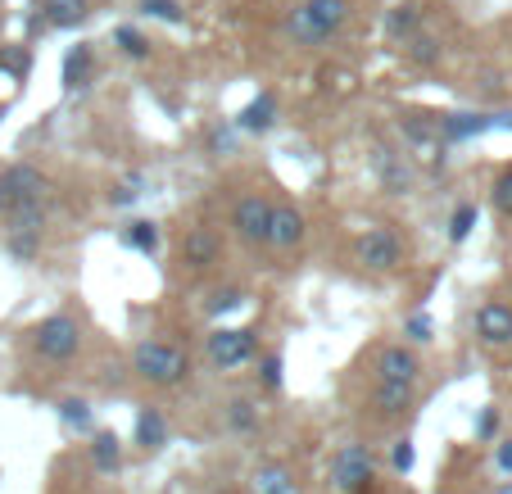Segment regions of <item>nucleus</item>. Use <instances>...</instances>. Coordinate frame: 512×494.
Instances as JSON below:
<instances>
[{
  "label": "nucleus",
  "mask_w": 512,
  "mask_h": 494,
  "mask_svg": "<svg viewBox=\"0 0 512 494\" xmlns=\"http://www.w3.org/2000/svg\"><path fill=\"white\" fill-rule=\"evenodd\" d=\"M349 14H354L349 0H300L281 19V37L295 50H322L349 28Z\"/></svg>",
  "instance_id": "f257e3e1"
},
{
  "label": "nucleus",
  "mask_w": 512,
  "mask_h": 494,
  "mask_svg": "<svg viewBox=\"0 0 512 494\" xmlns=\"http://www.w3.org/2000/svg\"><path fill=\"white\" fill-rule=\"evenodd\" d=\"M132 372L159 390H173L191 377V354L182 345H173V340H141L132 349Z\"/></svg>",
  "instance_id": "f03ea898"
},
{
  "label": "nucleus",
  "mask_w": 512,
  "mask_h": 494,
  "mask_svg": "<svg viewBox=\"0 0 512 494\" xmlns=\"http://www.w3.org/2000/svg\"><path fill=\"white\" fill-rule=\"evenodd\" d=\"M331 490H340V494H377L381 490L372 445L349 440V445H340L336 454H331Z\"/></svg>",
  "instance_id": "7ed1b4c3"
},
{
  "label": "nucleus",
  "mask_w": 512,
  "mask_h": 494,
  "mask_svg": "<svg viewBox=\"0 0 512 494\" xmlns=\"http://www.w3.org/2000/svg\"><path fill=\"white\" fill-rule=\"evenodd\" d=\"M82 349V322L73 313H50L32 327V354L46 363H68Z\"/></svg>",
  "instance_id": "20e7f679"
},
{
  "label": "nucleus",
  "mask_w": 512,
  "mask_h": 494,
  "mask_svg": "<svg viewBox=\"0 0 512 494\" xmlns=\"http://www.w3.org/2000/svg\"><path fill=\"white\" fill-rule=\"evenodd\" d=\"M259 354V340H254L250 327H218L204 340V359H209L213 372H236Z\"/></svg>",
  "instance_id": "39448f33"
},
{
  "label": "nucleus",
  "mask_w": 512,
  "mask_h": 494,
  "mask_svg": "<svg viewBox=\"0 0 512 494\" xmlns=\"http://www.w3.org/2000/svg\"><path fill=\"white\" fill-rule=\"evenodd\" d=\"M354 263L363 272H395L399 263H404V241H399V232L390 223H377L368 227V232L354 241Z\"/></svg>",
  "instance_id": "423d86ee"
},
{
  "label": "nucleus",
  "mask_w": 512,
  "mask_h": 494,
  "mask_svg": "<svg viewBox=\"0 0 512 494\" xmlns=\"http://www.w3.org/2000/svg\"><path fill=\"white\" fill-rule=\"evenodd\" d=\"M50 195V177L32 164H10L0 168V218L23 209V204H41Z\"/></svg>",
  "instance_id": "0eeeda50"
},
{
  "label": "nucleus",
  "mask_w": 512,
  "mask_h": 494,
  "mask_svg": "<svg viewBox=\"0 0 512 494\" xmlns=\"http://www.w3.org/2000/svg\"><path fill=\"white\" fill-rule=\"evenodd\" d=\"M177 263H182V272H191V277H204V272H213L218 263H223V232L209 223H195L182 232V245H177Z\"/></svg>",
  "instance_id": "6e6552de"
},
{
  "label": "nucleus",
  "mask_w": 512,
  "mask_h": 494,
  "mask_svg": "<svg viewBox=\"0 0 512 494\" xmlns=\"http://www.w3.org/2000/svg\"><path fill=\"white\" fill-rule=\"evenodd\" d=\"M232 232L245 245H268V223H272V200L263 191H245L232 200Z\"/></svg>",
  "instance_id": "1a4fd4ad"
},
{
  "label": "nucleus",
  "mask_w": 512,
  "mask_h": 494,
  "mask_svg": "<svg viewBox=\"0 0 512 494\" xmlns=\"http://www.w3.org/2000/svg\"><path fill=\"white\" fill-rule=\"evenodd\" d=\"M399 136L422 164H440L445 159V141H440V118L431 114H404L399 118Z\"/></svg>",
  "instance_id": "9d476101"
},
{
  "label": "nucleus",
  "mask_w": 512,
  "mask_h": 494,
  "mask_svg": "<svg viewBox=\"0 0 512 494\" xmlns=\"http://www.w3.org/2000/svg\"><path fill=\"white\" fill-rule=\"evenodd\" d=\"M304 236H309V223H304V214L295 209V204H281L272 200V223H268V250L277 254H295L304 245Z\"/></svg>",
  "instance_id": "9b49d317"
},
{
  "label": "nucleus",
  "mask_w": 512,
  "mask_h": 494,
  "mask_svg": "<svg viewBox=\"0 0 512 494\" xmlns=\"http://www.w3.org/2000/svg\"><path fill=\"white\" fill-rule=\"evenodd\" d=\"M372 372H377V381H413L417 386V377H422V359H417L413 345H381Z\"/></svg>",
  "instance_id": "f8f14e48"
},
{
  "label": "nucleus",
  "mask_w": 512,
  "mask_h": 494,
  "mask_svg": "<svg viewBox=\"0 0 512 494\" xmlns=\"http://www.w3.org/2000/svg\"><path fill=\"white\" fill-rule=\"evenodd\" d=\"M476 336H481V345H490V349L512 345V304L485 300L481 309H476Z\"/></svg>",
  "instance_id": "ddd939ff"
},
{
  "label": "nucleus",
  "mask_w": 512,
  "mask_h": 494,
  "mask_svg": "<svg viewBox=\"0 0 512 494\" xmlns=\"http://www.w3.org/2000/svg\"><path fill=\"white\" fill-rule=\"evenodd\" d=\"M372 177H377L390 195L413 191V168H408V159L399 155V150H390V146H372Z\"/></svg>",
  "instance_id": "4468645a"
},
{
  "label": "nucleus",
  "mask_w": 512,
  "mask_h": 494,
  "mask_svg": "<svg viewBox=\"0 0 512 494\" xmlns=\"http://www.w3.org/2000/svg\"><path fill=\"white\" fill-rule=\"evenodd\" d=\"M413 404H417L413 381H377V390H372V408H377V417H386V422L404 417Z\"/></svg>",
  "instance_id": "2eb2a0df"
},
{
  "label": "nucleus",
  "mask_w": 512,
  "mask_h": 494,
  "mask_svg": "<svg viewBox=\"0 0 512 494\" xmlns=\"http://www.w3.org/2000/svg\"><path fill=\"white\" fill-rule=\"evenodd\" d=\"M422 32V5L417 0H399V5H390L386 10V37L395 41V46H404L408 37H417Z\"/></svg>",
  "instance_id": "dca6fc26"
},
{
  "label": "nucleus",
  "mask_w": 512,
  "mask_h": 494,
  "mask_svg": "<svg viewBox=\"0 0 512 494\" xmlns=\"http://www.w3.org/2000/svg\"><path fill=\"white\" fill-rule=\"evenodd\" d=\"M223 422H227V431H236V436H259L263 413L250 395H236V399L223 404Z\"/></svg>",
  "instance_id": "f3484780"
},
{
  "label": "nucleus",
  "mask_w": 512,
  "mask_h": 494,
  "mask_svg": "<svg viewBox=\"0 0 512 494\" xmlns=\"http://www.w3.org/2000/svg\"><path fill=\"white\" fill-rule=\"evenodd\" d=\"M136 445H141L145 454H159V449L168 445V417L159 413V408L145 404L141 413H136Z\"/></svg>",
  "instance_id": "a211bd4d"
},
{
  "label": "nucleus",
  "mask_w": 512,
  "mask_h": 494,
  "mask_svg": "<svg viewBox=\"0 0 512 494\" xmlns=\"http://www.w3.org/2000/svg\"><path fill=\"white\" fill-rule=\"evenodd\" d=\"M250 490L254 494H300V481H295V472H290L286 463H263L259 472H254Z\"/></svg>",
  "instance_id": "6ab92c4d"
},
{
  "label": "nucleus",
  "mask_w": 512,
  "mask_h": 494,
  "mask_svg": "<svg viewBox=\"0 0 512 494\" xmlns=\"http://www.w3.org/2000/svg\"><path fill=\"white\" fill-rule=\"evenodd\" d=\"M272 123H277V96H272V91H259V96L241 109V118H236L241 132H268Z\"/></svg>",
  "instance_id": "aec40b11"
},
{
  "label": "nucleus",
  "mask_w": 512,
  "mask_h": 494,
  "mask_svg": "<svg viewBox=\"0 0 512 494\" xmlns=\"http://www.w3.org/2000/svg\"><path fill=\"white\" fill-rule=\"evenodd\" d=\"M91 68H96V50L82 41L64 55V91H82L91 82Z\"/></svg>",
  "instance_id": "412c9836"
},
{
  "label": "nucleus",
  "mask_w": 512,
  "mask_h": 494,
  "mask_svg": "<svg viewBox=\"0 0 512 494\" xmlns=\"http://www.w3.org/2000/svg\"><path fill=\"white\" fill-rule=\"evenodd\" d=\"M490 127H494L490 114H445L440 118V141H467V136H481Z\"/></svg>",
  "instance_id": "4be33fe9"
},
{
  "label": "nucleus",
  "mask_w": 512,
  "mask_h": 494,
  "mask_svg": "<svg viewBox=\"0 0 512 494\" xmlns=\"http://www.w3.org/2000/svg\"><path fill=\"white\" fill-rule=\"evenodd\" d=\"M91 14V0H41V19L50 28H78Z\"/></svg>",
  "instance_id": "5701e85b"
},
{
  "label": "nucleus",
  "mask_w": 512,
  "mask_h": 494,
  "mask_svg": "<svg viewBox=\"0 0 512 494\" xmlns=\"http://www.w3.org/2000/svg\"><path fill=\"white\" fill-rule=\"evenodd\" d=\"M91 467L105 476L123 467V440H118L114 431H96V436H91Z\"/></svg>",
  "instance_id": "b1692460"
},
{
  "label": "nucleus",
  "mask_w": 512,
  "mask_h": 494,
  "mask_svg": "<svg viewBox=\"0 0 512 494\" xmlns=\"http://www.w3.org/2000/svg\"><path fill=\"white\" fill-rule=\"evenodd\" d=\"M399 50H404V59H408V64H417V68H435L440 59H445V46H440L431 32H417V37H408Z\"/></svg>",
  "instance_id": "393cba45"
},
{
  "label": "nucleus",
  "mask_w": 512,
  "mask_h": 494,
  "mask_svg": "<svg viewBox=\"0 0 512 494\" xmlns=\"http://www.w3.org/2000/svg\"><path fill=\"white\" fill-rule=\"evenodd\" d=\"M59 417H64L68 431H78V436H96V417H91L87 399H64V404H59Z\"/></svg>",
  "instance_id": "a878e982"
},
{
  "label": "nucleus",
  "mask_w": 512,
  "mask_h": 494,
  "mask_svg": "<svg viewBox=\"0 0 512 494\" xmlns=\"http://www.w3.org/2000/svg\"><path fill=\"white\" fill-rule=\"evenodd\" d=\"M123 241L132 245L136 254H155L159 250V223H150V218H136V223L123 227Z\"/></svg>",
  "instance_id": "bb28decb"
},
{
  "label": "nucleus",
  "mask_w": 512,
  "mask_h": 494,
  "mask_svg": "<svg viewBox=\"0 0 512 494\" xmlns=\"http://www.w3.org/2000/svg\"><path fill=\"white\" fill-rule=\"evenodd\" d=\"M114 46L123 50L127 59H150V37L141 28H114Z\"/></svg>",
  "instance_id": "cd10ccee"
},
{
  "label": "nucleus",
  "mask_w": 512,
  "mask_h": 494,
  "mask_svg": "<svg viewBox=\"0 0 512 494\" xmlns=\"http://www.w3.org/2000/svg\"><path fill=\"white\" fill-rule=\"evenodd\" d=\"M241 300H245V291H241V286H218V291H213L209 300H204V309H209L213 318H218V313H232V309H241Z\"/></svg>",
  "instance_id": "c85d7f7f"
},
{
  "label": "nucleus",
  "mask_w": 512,
  "mask_h": 494,
  "mask_svg": "<svg viewBox=\"0 0 512 494\" xmlns=\"http://www.w3.org/2000/svg\"><path fill=\"white\" fill-rule=\"evenodd\" d=\"M472 227H476V204H458L454 209V218H449V241H467L472 236Z\"/></svg>",
  "instance_id": "c756f323"
},
{
  "label": "nucleus",
  "mask_w": 512,
  "mask_h": 494,
  "mask_svg": "<svg viewBox=\"0 0 512 494\" xmlns=\"http://www.w3.org/2000/svg\"><path fill=\"white\" fill-rule=\"evenodd\" d=\"M141 14H150V19H164V23H182L186 19L182 0H141Z\"/></svg>",
  "instance_id": "7c9ffc66"
},
{
  "label": "nucleus",
  "mask_w": 512,
  "mask_h": 494,
  "mask_svg": "<svg viewBox=\"0 0 512 494\" xmlns=\"http://www.w3.org/2000/svg\"><path fill=\"white\" fill-rule=\"evenodd\" d=\"M490 200H494V209H499L503 218H512V177H508V173H499V177H494V186H490Z\"/></svg>",
  "instance_id": "2f4dec72"
},
{
  "label": "nucleus",
  "mask_w": 512,
  "mask_h": 494,
  "mask_svg": "<svg viewBox=\"0 0 512 494\" xmlns=\"http://www.w3.org/2000/svg\"><path fill=\"white\" fill-rule=\"evenodd\" d=\"M259 381H263V390H281V354H263L259 359Z\"/></svg>",
  "instance_id": "473e14b6"
},
{
  "label": "nucleus",
  "mask_w": 512,
  "mask_h": 494,
  "mask_svg": "<svg viewBox=\"0 0 512 494\" xmlns=\"http://www.w3.org/2000/svg\"><path fill=\"white\" fill-rule=\"evenodd\" d=\"M413 458H417V449H413V440H395V449H390V467H395V472H413Z\"/></svg>",
  "instance_id": "72a5a7b5"
},
{
  "label": "nucleus",
  "mask_w": 512,
  "mask_h": 494,
  "mask_svg": "<svg viewBox=\"0 0 512 494\" xmlns=\"http://www.w3.org/2000/svg\"><path fill=\"white\" fill-rule=\"evenodd\" d=\"M431 318H426V313H413V318H408L404 322V336L408 340H413V345H426V340H431Z\"/></svg>",
  "instance_id": "f704fd0d"
},
{
  "label": "nucleus",
  "mask_w": 512,
  "mask_h": 494,
  "mask_svg": "<svg viewBox=\"0 0 512 494\" xmlns=\"http://www.w3.org/2000/svg\"><path fill=\"white\" fill-rule=\"evenodd\" d=\"M0 64H5V73H10V78H23V73H28V50H23V46L5 50V55H0Z\"/></svg>",
  "instance_id": "c9c22d12"
},
{
  "label": "nucleus",
  "mask_w": 512,
  "mask_h": 494,
  "mask_svg": "<svg viewBox=\"0 0 512 494\" xmlns=\"http://www.w3.org/2000/svg\"><path fill=\"white\" fill-rule=\"evenodd\" d=\"M494 431H499V408H485L476 422V440H494Z\"/></svg>",
  "instance_id": "e433bc0d"
},
{
  "label": "nucleus",
  "mask_w": 512,
  "mask_h": 494,
  "mask_svg": "<svg viewBox=\"0 0 512 494\" xmlns=\"http://www.w3.org/2000/svg\"><path fill=\"white\" fill-rule=\"evenodd\" d=\"M494 463H499L503 476H512V440H499V449H494Z\"/></svg>",
  "instance_id": "4c0bfd02"
},
{
  "label": "nucleus",
  "mask_w": 512,
  "mask_h": 494,
  "mask_svg": "<svg viewBox=\"0 0 512 494\" xmlns=\"http://www.w3.org/2000/svg\"><path fill=\"white\" fill-rule=\"evenodd\" d=\"M136 200V191L132 186H123V191H114V204H132Z\"/></svg>",
  "instance_id": "58836bf2"
},
{
  "label": "nucleus",
  "mask_w": 512,
  "mask_h": 494,
  "mask_svg": "<svg viewBox=\"0 0 512 494\" xmlns=\"http://www.w3.org/2000/svg\"><path fill=\"white\" fill-rule=\"evenodd\" d=\"M494 494H512V481H503V485H494Z\"/></svg>",
  "instance_id": "ea45409f"
},
{
  "label": "nucleus",
  "mask_w": 512,
  "mask_h": 494,
  "mask_svg": "<svg viewBox=\"0 0 512 494\" xmlns=\"http://www.w3.org/2000/svg\"><path fill=\"white\" fill-rule=\"evenodd\" d=\"M503 173H508V177H512V164H508V168H503Z\"/></svg>",
  "instance_id": "a19ab883"
}]
</instances>
